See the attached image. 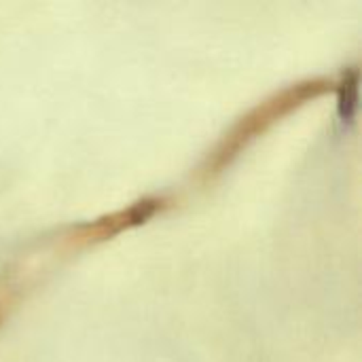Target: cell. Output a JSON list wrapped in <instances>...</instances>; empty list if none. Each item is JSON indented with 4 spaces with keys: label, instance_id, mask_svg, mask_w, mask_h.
I'll use <instances>...</instances> for the list:
<instances>
[{
    "label": "cell",
    "instance_id": "cell-3",
    "mask_svg": "<svg viewBox=\"0 0 362 362\" xmlns=\"http://www.w3.org/2000/svg\"><path fill=\"white\" fill-rule=\"evenodd\" d=\"M15 299H17V288H15L13 282L4 276V284H0V325H2V320L6 318V314H8L11 305L15 303Z\"/></svg>",
    "mask_w": 362,
    "mask_h": 362
},
{
    "label": "cell",
    "instance_id": "cell-1",
    "mask_svg": "<svg viewBox=\"0 0 362 362\" xmlns=\"http://www.w3.org/2000/svg\"><path fill=\"white\" fill-rule=\"evenodd\" d=\"M331 83L327 78H308L301 83H293L274 95L259 102L252 110H248L242 119L235 121V125L218 140V144L208 153L202 174L212 178L221 172H225L259 136H263L272 125H276L282 117L291 115L299 106L320 98L327 93Z\"/></svg>",
    "mask_w": 362,
    "mask_h": 362
},
{
    "label": "cell",
    "instance_id": "cell-2",
    "mask_svg": "<svg viewBox=\"0 0 362 362\" xmlns=\"http://www.w3.org/2000/svg\"><path fill=\"white\" fill-rule=\"evenodd\" d=\"M358 70L354 66H350L344 72V78L337 87L339 91V117L341 121H352L354 119V110H356V100H358Z\"/></svg>",
    "mask_w": 362,
    "mask_h": 362
}]
</instances>
